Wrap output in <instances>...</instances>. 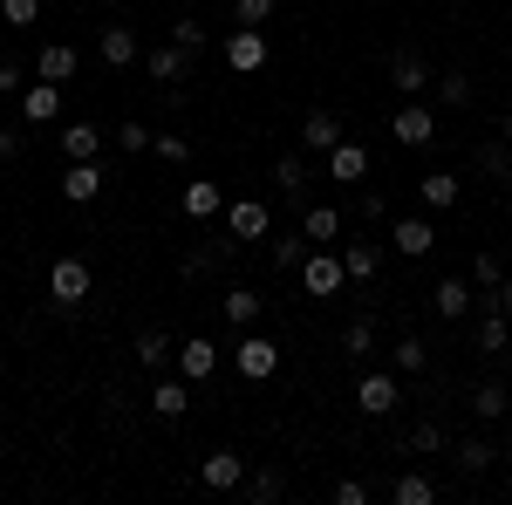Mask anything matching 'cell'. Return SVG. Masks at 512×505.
I'll return each mask as SVG.
<instances>
[{"label":"cell","instance_id":"cell-1","mask_svg":"<svg viewBox=\"0 0 512 505\" xmlns=\"http://www.w3.org/2000/svg\"><path fill=\"white\" fill-rule=\"evenodd\" d=\"M349 287V273H342V253H328V246H308V260H301V294L308 301H328V294H342Z\"/></svg>","mask_w":512,"mask_h":505},{"label":"cell","instance_id":"cell-2","mask_svg":"<svg viewBox=\"0 0 512 505\" xmlns=\"http://www.w3.org/2000/svg\"><path fill=\"white\" fill-rule=\"evenodd\" d=\"M219 55H226L233 76H260V69H267V35H260V28H233V35L219 41Z\"/></svg>","mask_w":512,"mask_h":505},{"label":"cell","instance_id":"cell-3","mask_svg":"<svg viewBox=\"0 0 512 505\" xmlns=\"http://www.w3.org/2000/svg\"><path fill=\"white\" fill-rule=\"evenodd\" d=\"M89 287H96V280H89V260H76V253L48 267V294H55V308H82Z\"/></svg>","mask_w":512,"mask_h":505},{"label":"cell","instance_id":"cell-4","mask_svg":"<svg viewBox=\"0 0 512 505\" xmlns=\"http://www.w3.org/2000/svg\"><path fill=\"white\" fill-rule=\"evenodd\" d=\"M390 137L403 144V151H424V144L437 137V117L424 110V103H417V96H403V110L390 117Z\"/></svg>","mask_w":512,"mask_h":505},{"label":"cell","instance_id":"cell-5","mask_svg":"<svg viewBox=\"0 0 512 505\" xmlns=\"http://www.w3.org/2000/svg\"><path fill=\"white\" fill-rule=\"evenodd\" d=\"M396 403H403V376H396V369L362 376V383H355V410H362V417H390Z\"/></svg>","mask_w":512,"mask_h":505},{"label":"cell","instance_id":"cell-6","mask_svg":"<svg viewBox=\"0 0 512 505\" xmlns=\"http://www.w3.org/2000/svg\"><path fill=\"white\" fill-rule=\"evenodd\" d=\"M226 233L246 246V239H267L274 233V212L260 205V198H226Z\"/></svg>","mask_w":512,"mask_h":505},{"label":"cell","instance_id":"cell-7","mask_svg":"<svg viewBox=\"0 0 512 505\" xmlns=\"http://www.w3.org/2000/svg\"><path fill=\"white\" fill-rule=\"evenodd\" d=\"M321 171H328V185H362V178H369V144L342 137L335 151L321 157Z\"/></svg>","mask_w":512,"mask_h":505},{"label":"cell","instance_id":"cell-8","mask_svg":"<svg viewBox=\"0 0 512 505\" xmlns=\"http://www.w3.org/2000/svg\"><path fill=\"white\" fill-rule=\"evenodd\" d=\"M198 485H212V492H239V485H246V458L226 451V444L205 451V458H198Z\"/></svg>","mask_w":512,"mask_h":505},{"label":"cell","instance_id":"cell-9","mask_svg":"<svg viewBox=\"0 0 512 505\" xmlns=\"http://www.w3.org/2000/svg\"><path fill=\"white\" fill-rule=\"evenodd\" d=\"M233 355H239V376H246V383H267L280 369V342H267V335H239Z\"/></svg>","mask_w":512,"mask_h":505},{"label":"cell","instance_id":"cell-10","mask_svg":"<svg viewBox=\"0 0 512 505\" xmlns=\"http://www.w3.org/2000/svg\"><path fill=\"white\" fill-rule=\"evenodd\" d=\"M472 280H458V273H444V280H437L431 287V314L437 321H465V314H472Z\"/></svg>","mask_w":512,"mask_h":505},{"label":"cell","instance_id":"cell-11","mask_svg":"<svg viewBox=\"0 0 512 505\" xmlns=\"http://www.w3.org/2000/svg\"><path fill=\"white\" fill-rule=\"evenodd\" d=\"M335 253H342V273H349L355 287H369V280L383 273V246H376V239H342Z\"/></svg>","mask_w":512,"mask_h":505},{"label":"cell","instance_id":"cell-12","mask_svg":"<svg viewBox=\"0 0 512 505\" xmlns=\"http://www.w3.org/2000/svg\"><path fill=\"white\" fill-rule=\"evenodd\" d=\"M390 82H396V96H424V89H431V62H424L417 48H396L390 55Z\"/></svg>","mask_w":512,"mask_h":505},{"label":"cell","instance_id":"cell-13","mask_svg":"<svg viewBox=\"0 0 512 505\" xmlns=\"http://www.w3.org/2000/svg\"><path fill=\"white\" fill-rule=\"evenodd\" d=\"M62 198H69V205H96V198H103V164H96V157L69 164V171H62Z\"/></svg>","mask_w":512,"mask_h":505},{"label":"cell","instance_id":"cell-14","mask_svg":"<svg viewBox=\"0 0 512 505\" xmlns=\"http://www.w3.org/2000/svg\"><path fill=\"white\" fill-rule=\"evenodd\" d=\"M212 369H219V342H205V335H185V342H178V376H185V383H205Z\"/></svg>","mask_w":512,"mask_h":505},{"label":"cell","instance_id":"cell-15","mask_svg":"<svg viewBox=\"0 0 512 505\" xmlns=\"http://www.w3.org/2000/svg\"><path fill=\"white\" fill-rule=\"evenodd\" d=\"M21 117L28 123H55L62 117V82H28V89H21Z\"/></svg>","mask_w":512,"mask_h":505},{"label":"cell","instance_id":"cell-16","mask_svg":"<svg viewBox=\"0 0 512 505\" xmlns=\"http://www.w3.org/2000/svg\"><path fill=\"white\" fill-rule=\"evenodd\" d=\"M96 48H103V62H110V69H130V62H144V41H137V28H123V21H110Z\"/></svg>","mask_w":512,"mask_h":505},{"label":"cell","instance_id":"cell-17","mask_svg":"<svg viewBox=\"0 0 512 505\" xmlns=\"http://www.w3.org/2000/svg\"><path fill=\"white\" fill-rule=\"evenodd\" d=\"M390 246L403 253V260H424V253L437 246V226H431V219H396V226H390Z\"/></svg>","mask_w":512,"mask_h":505},{"label":"cell","instance_id":"cell-18","mask_svg":"<svg viewBox=\"0 0 512 505\" xmlns=\"http://www.w3.org/2000/svg\"><path fill=\"white\" fill-rule=\"evenodd\" d=\"M185 219H198V226H205V219H226V192H219L212 178H192V185H185Z\"/></svg>","mask_w":512,"mask_h":505},{"label":"cell","instance_id":"cell-19","mask_svg":"<svg viewBox=\"0 0 512 505\" xmlns=\"http://www.w3.org/2000/svg\"><path fill=\"white\" fill-rule=\"evenodd\" d=\"M472 342H478V355H506L512 349V314L485 308V314H478V328H472Z\"/></svg>","mask_w":512,"mask_h":505},{"label":"cell","instance_id":"cell-20","mask_svg":"<svg viewBox=\"0 0 512 505\" xmlns=\"http://www.w3.org/2000/svg\"><path fill=\"white\" fill-rule=\"evenodd\" d=\"M342 137H349V130H342V117H335V110H315V117L301 123V144H308L315 157H328L335 144H342Z\"/></svg>","mask_w":512,"mask_h":505},{"label":"cell","instance_id":"cell-21","mask_svg":"<svg viewBox=\"0 0 512 505\" xmlns=\"http://www.w3.org/2000/svg\"><path fill=\"white\" fill-rule=\"evenodd\" d=\"M151 410H158L164 424H178V417L192 410V383H185V376H164V383L151 389Z\"/></svg>","mask_w":512,"mask_h":505},{"label":"cell","instance_id":"cell-22","mask_svg":"<svg viewBox=\"0 0 512 505\" xmlns=\"http://www.w3.org/2000/svg\"><path fill=\"white\" fill-rule=\"evenodd\" d=\"M417 198H424L431 212H458V178H451V171H424V178H417Z\"/></svg>","mask_w":512,"mask_h":505},{"label":"cell","instance_id":"cell-23","mask_svg":"<svg viewBox=\"0 0 512 505\" xmlns=\"http://www.w3.org/2000/svg\"><path fill=\"white\" fill-rule=\"evenodd\" d=\"M35 76L41 82H76V48H69V41H48L41 62H35Z\"/></svg>","mask_w":512,"mask_h":505},{"label":"cell","instance_id":"cell-24","mask_svg":"<svg viewBox=\"0 0 512 505\" xmlns=\"http://www.w3.org/2000/svg\"><path fill=\"white\" fill-rule=\"evenodd\" d=\"M144 76L158 82V89H164V82H178V76H185V48H178V41L151 48V55H144Z\"/></svg>","mask_w":512,"mask_h":505},{"label":"cell","instance_id":"cell-25","mask_svg":"<svg viewBox=\"0 0 512 505\" xmlns=\"http://www.w3.org/2000/svg\"><path fill=\"white\" fill-rule=\"evenodd\" d=\"M55 144H62V157H69V164H82V157L103 151V130H96V123H69V130H62Z\"/></svg>","mask_w":512,"mask_h":505},{"label":"cell","instance_id":"cell-26","mask_svg":"<svg viewBox=\"0 0 512 505\" xmlns=\"http://www.w3.org/2000/svg\"><path fill=\"white\" fill-rule=\"evenodd\" d=\"M301 233H308V246H335V239H342V212H335V205H308Z\"/></svg>","mask_w":512,"mask_h":505},{"label":"cell","instance_id":"cell-27","mask_svg":"<svg viewBox=\"0 0 512 505\" xmlns=\"http://www.w3.org/2000/svg\"><path fill=\"white\" fill-rule=\"evenodd\" d=\"M506 410H512V389L506 383H478L472 389V417H478V424H499Z\"/></svg>","mask_w":512,"mask_h":505},{"label":"cell","instance_id":"cell-28","mask_svg":"<svg viewBox=\"0 0 512 505\" xmlns=\"http://www.w3.org/2000/svg\"><path fill=\"white\" fill-rule=\"evenodd\" d=\"M219 314H226L233 328H246V321H260V294H253V287H226V294H219Z\"/></svg>","mask_w":512,"mask_h":505},{"label":"cell","instance_id":"cell-29","mask_svg":"<svg viewBox=\"0 0 512 505\" xmlns=\"http://www.w3.org/2000/svg\"><path fill=\"white\" fill-rule=\"evenodd\" d=\"M137 362H144V369H164V362H178V342H171L164 328H144V335H137Z\"/></svg>","mask_w":512,"mask_h":505},{"label":"cell","instance_id":"cell-30","mask_svg":"<svg viewBox=\"0 0 512 505\" xmlns=\"http://www.w3.org/2000/svg\"><path fill=\"white\" fill-rule=\"evenodd\" d=\"M390 362H396V376H424L431 369V342H417V335H403L390 349Z\"/></svg>","mask_w":512,"mask_h":505},{"label":"cell","instance_id":"cell-31","mask_svg":"<svg viewBox=\"0 0 512 505\" xmlns=\"http://www.w3.org/2000/svg\"><path fill=\"white\" fill-rule=\"evenodd\" d=\"M390 499L396 505H437V485L424 478V471H403V478L390 485Z\"/></svg>","mask_w":512,"mask_h":505},{"label":"cell","instance_id":"cell-32","mask_svg":"<svg viewBox=\"0 0 512 505\" xmlns=\"http://www.w3.org/2000/svg\"><path fill=\"white\" fill-rule=\"evenodd\" d=\"M342 349H349V362H362V355L376 349V321H369V314H355L349 328H342Z\"/></svg>","mask_w":512,"mask_h":505},{"label":"cell","instance_id":"cell-33","mask_svg":"<svg viewBox=\"0 0 512 505\" xmlns=\"http://www.w3.org/2000/svg\"><path fill=\"white\" fill-rule=\"evenodd\" d=\"M267 260H274L280 273H294L301 260H308V233H287V239H274V246H267Z\"/></svg>","mask_w":512,"mask_h":505},{"label":"cell","instance_id":"cell-34","mask_svg":"<svg viewBox=\"0 0 512 505\" xmlns=\"http://www.w3.org/2000/svg\"><path fill=\"white\" fill-rule=\"evenodd\" d=\"M492 458H499V451H492V444H485V437H458V471H492Z\"/></svg>","mask_w":512,"mask_h":505},{"label":"cell","instance_id":"cell-35","mask_svg":"<svg viewBox=\"0 0 512 505\" xmlns=\"http://www.w3.org/2000/svg\"><path fill=\"white\" fill-rule=\"evenodd\" d=\"M308 178H315V171H308V157H294V151L274 164V185H280V192H308Z\"/></svg>","mask_w":512,"mask_h":505},{"label":"cell","instance_id":"cell-36","mask_svg":"<svg viewBox=\"0 0 512 505\" xmlns=\"http://www.w3.org/2000/svg\"><path fill=\"white\" fill-rule=\"evenodd\" d=\"M403 444H410L417 458H431V451H444V424H437V417H424V424H410V437H403Z\"/></svg>","mask_w":512,"mask_h":505},{"label":"cell","instance_id":"cell-37","mask_svg":"<svg viewBox=\"0 0 512 505\" xmlns=\"http://www.w3.org/2000/svg\"><path fill=\"white\" fill-rule=\"evenodd\" d=\"M437 103H444V110H465V103H472V76H458V69L437 76Z\"/></svg>","mask_w":512,"mask_h":505},{"label":"cell","instance_id":"cell-38","mask_svg":"<svg viewBox=\"0 0 512 505\" xmlns=\"http://www.w3.org/2000/svg\"><path fill=\"white\" fill-rule=\"evenodd\" d=\"M280 492H287V478H280V471H253V478H246V499H253V505H274Z\"/></svg>","mask_w":512,"mask_h":505},{"label":"cell","instance_id":"cell-39","mask_svg":"<svg viewBox=\"0 0 512 505\" xmlns=\"http://www.w3.org/2000/svg\"><path fill=\"white\" fill-rule=\"evenodd\" d=\"M151 151H158L164 164H192V137H178V130H158V137H151Z\"/></svg>","mask_w":512,"mask_h":505},{"label":"cell","instance_id":"cell-40","mask_svg":"<svg viewBox=\"0 0 512 505\" xmlns=\"http://www.w3.org/2000/svg\"><path fill=\"white\" fill-rule=\"evenodd\" d=\"M274 21V0H233V28H267Z\"/></svg>","mask_w":512,"mask_h":505},{"label":"cell","instance_id":"cell-41","mask_svg":"<svg viewBox=\"0 0 512 505\" xmlns=\"http://www.w3.org/2000/svg\"><path fill=\"white\" fill-rule=\"evenodd\" d=\"M0 21H7V28H35L41 0H0Z\"/></svg>","mask_w":512,"mask_h":505},{"label":"cell","instance_id":"cell-42","mask_svg":"<svg viewBox=\"0 0 512 505\" xmlns=\"http://www.w3.org/2000/svg\"><path fill=\"white\" fill-rule=\"evenodd\" d=\"M171 41H178V48H185V55H198V48H205V21H192V14H185V21H171Z\"/></svg>","mask_w":512,"mask_h":505},{"label":"cell","instance_id":"cell-43","mask_svg":"<svg viewBox=\"0 0 512 505\" xmlns=\"http://www.w3.org/2000/svg\"><path fill=\"white\" fill-rule=\"evenodd\" d=\"M151 137H158V130H144V123H123V130H117V151H123V157H137V151H151Z\"/></svg>","mask_w":512,"mask_h":505},{"label":"cell","instance_id":"cell-44","mask_svg":"<svg viewBox=\"0 0 512 505\" xmlns=\"http://www.w3.org/2000/svg\"><path fill=\"white\" fill-rule=\"evenodd\" d=\"M478 171H492V178H512V164H506V137L478 151Z\"/></svg>","mask_w":512,"mask_h":505},{"label":"cell","instance_id":"cell-45","mask_svg":"<svg viewBox=\"0 0 512 505\" xmlns=\"http://www.w3.org/2000/svg\"><path fill=\"white\" fill-rule=\"evenodd\" d=\"M472 280H478V287H499V280H506L499 253H478V260H472Z\"/></svg>","mask_w":512,"mask_h":505},{"label":"cell","instance_id":"cell-46","mask_svg":"<svg viewBox=\"0 0 512 505\" xmlns=\"http://www.w3.org/2000/svg\"><path fill=\"white\" fill-rule=\"evenodd\" d=\"M21 89H28V69H21V62H7V55H0V96H21Z\"/></svg>","mask_w":512,"mask_h":505},{"label":"cell","instance_id":"cell-47","mask_svg":"<svg viewBox=\"0 0 512 505\" xmlns=\"http://www.w3.org/2000/svg\"><path fill=\"white\" fill-rule=\"evenodd\" d=\"M335 505H369V485H362V478H342V485H335Z\"/></svg>","mask_w":512,"mask_h":505},{"label":"cell","instance_id":"cell-48","mask_svg":"<svg viewBox=\"0 0 512 505\" xmlns=\"http://www.w3.org/2000/svg\"><path fill=\"white\" fill-rule=\"evenodd\" d=\"M355 212L376 226V219H390V198H383V192H362V205H355Z\"/></svg>","mask_w":512,"mask_h":505},{"label":"cell","instance_id":"cell-49","mask_svg":"<svg viewBox=\"0 0 512 505\" xmlns=\"http://www.w3.org/2000/svg\"><path fill=\"white\" fill-rule=\"evenodd\" d=\"M485 301H492V308H499V314H512V273H506V280H499V287H492V294H485Z\"/></svg>","mask_w":512,"mask_h":505},{"label":"cell","instance_id":"cell-50","mask_svg":"<svg viewBox=\"0 0 512 505\" xmlns=\"http://www.w3.org/2000/svg\"><path fill=\"white\" fill-rule=\"evenodd\" d=\"M0 157H21V130H0Z\"/></svg>","mask_w":512,"mask_h":505},{"label":"cell","instance_id":"cell-51","mask_svg":"<svg viewBox=\"0 0 512 505\" xmlns=\"http://www.w3.org/2000/svg\"><path fill=\"white\" fill-rule=\"evenodd\" d=\"M499 137H506V144H512V117H506V123H499Z\"/></svg>","mask_w":512,"mask_h":505},{"label":"cell","instance_id":"cell-52","mask_svg":"<svg viewBox=\"0 0 512 505\" xmlns=\"http://www.w3.org/2000/svg\"><path fill=\"white\" fill-rule=\"evenodd\" d=\"M499 458H506V471H512V444H506V451H499Z\"/></svg>","mask_w":512,"mask_h":505},{"label":"cell","instance_id":"cell-53","mask_svg":"<svg viewBox=\"0 0 512 505\" xmlns=\"http://www.w3.org/2000/svg\"><path fill=\"white\" fill-rule=\"evenodd\" d=\"M506 219H512V192H506Z\"/></svg>","mask_w":512,"mask_h":505}]
</instances>
